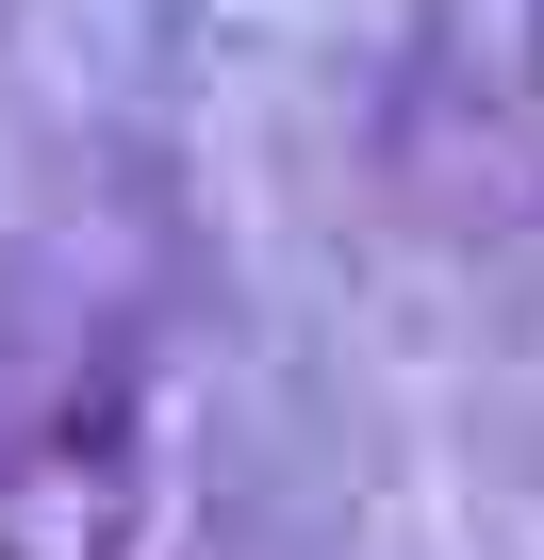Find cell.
<instances>
[{"mask_svg": "<svg viewBox=\"0 0 544 560\" xmlns=\"http://www.w3.org/2000/svg\"><path fill=\"white\" fill-rule=\"evenodd\" d=\"M67 363H83V347L50 330V280H34V264H0V445L34 429V396H50Z\"/></svg>", "mask_w": 544, "mask_h": 560, "instance_id": "2", "label": "cell"}, {"mask_svg": "<svg viewBox=\"0 0 544 560\" xmlns=\"http://www.w3.org/2000/svg\"><path fill=\"white\" fill-rule=\"evenodd\" d=\"M149 511H165V462H149V363L100 330L34 429L0 445V560H149Z\"/></svg>", "mask_w": 544, "mask_h": 560, "instance_id": "1", "label": "cell"}]
</instances>
